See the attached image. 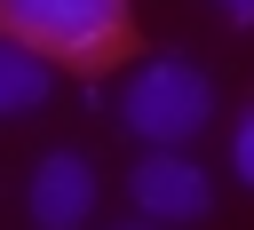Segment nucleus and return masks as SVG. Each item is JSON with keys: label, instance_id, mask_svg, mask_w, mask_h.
Segmentation results:
<instances>
[{"label": "nucleus", "instance_id": "6e6552de", "mask_svg": "<svg viewBox=\"0 0 254 230\" xmlns=\"http://www.w3.org/2000/svg\"><path fill=\"white\" fill-rule=\"evenodd\" d=\"M222 8H230V16H254V0H222Z\"/></svg>", "mask_w": 254, "mask_h": 230}, {"label": "nucleus", "instance_id": "f03ea898", "mask_svg": "<svg viewBox=\"0 0 254 230\" xmlns=\"http://www.w3.org/2000/svg\"><path fill=\"white\" fill-rule=\"evenodd\" d=\"M206 119H214V79L198 63H143L119 95V127L151 151H183Z\"/></svg>", "mask_w": 254, "mask_h": 230}, {"label": "nucleus", "instance_id": "0eeeda50", "mask_svg": "<svg viewBox=\"0 0 254 230\" xmlns=\"http://www.w3.org/2000/svg\"><path fill=\"white\" fill-rule=\"evenodd\" d=\"M111 230H159V222H151V214H143V222H111Z\"/></svg>", "mask_w": 254, "mask_h": 230}, {"label": "nucleus", "instance_id": "7ed1b4c3", "mask_svg": "<svg viewBox=\"0 0 254 230\" xmlns=\"http://www.w3.org/2000/svg\"><path fill=\"white\" fill-rule=\"evenodd\" d=\"M127 198L167 230V222H206L214 214V182L198 174V159H183V151H143L135 159V174H127Z\"/></svg>", "mask_w": 254, "mask_h": 230}, {"label": "nucleus", "instance_id": "f257e3e1", "mask_svg": "<svg viewBox=\"0 0 254 230\" xmlns=\"http://www.w3.org/2000/svg\"><path fill=\"white\" fill-rule=\"evenodd\" d=\"M0 40L32 48L48 71L111 79L143 56L135 0H0Z\"/></svg>", "mask_w": 254, "mask_h": 230}, {"label": "nucleus", "instance_id": "20e7f679", "mask_svg": "<svg viewBox=\"0 0 254 230\" xmlns=\"http://www.w3.org/2000/svg\"><path fill=\"white\" fill-rule=\"evenodd\" d=\"M24 206H32V230H87L95 214V167L79 151H48L24 182Z\"/></svg>", "mask_w": 254, "mask_h": 230}, {"label": "nucleus", "instance_id": "423d86ee", "mask_svg": "<svg viewBox=\"0 0 254 230\" xmlns=\"http://www.w3.org/2000/svg\"><path fill=\"white\" fill-rule=\"evenodd\" d=\"M230 167H238V182H254V111H246L238 135H230Z\"/></svg>", "mask_w": 254, "mask_h": 230}, {"label": "nucleus", "instance_id": "39448f33", "mask_svg": "<svg viewBox=\"0 0 254 230\" xmlns=\"http://www.w3.org/2000/svg\"><path fill=\"white\" fill-rule=\"evenodd\" d=\"M40 103H48V63L32 48H16V40H0V119L40 111Z\"/></svg>", "mask_w": 254, "mask_h": 230}]
</instances>
